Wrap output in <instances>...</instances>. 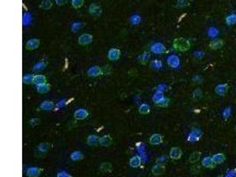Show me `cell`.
Returning <instances> with one entry per match:
<instances>
[{"label":"cell","mask_w":236,"mask_h":177,"mask_svg":"<svg viewBox=\"0 0 236 177\" xmlns=\"http://www.w3.org/2000/svg\"><path fill=\"white\" fill-rule=\"evenodd\" d=\"M173 47L175 50L180 51V52H186L189 50L190 43L188 39H185L183 37L176 38L173 41Z\"/></svg>","instance_id":"6da1fadb"},{"label":"cell","mask_w":236,"mask_h":177,"mask_svg":"<svg viewBox=\"0 0 236 177\" xmlns=\"http://www.w3.org/2000/svg\"><path fill=\"white\" fill-rule=\"evenodd\" d=\"M89 14L94 18H99L102 15V8L96 4H91L88 7Z\"/></svg>","instance_id":"7a4b0ae2"},{"label":"cell","mask_w":236,"mask_h":177,"mask_svg":"<svg viewBox=\"0 0 236 177\" xmlns=\"http://www.w3.org/2000/svg\"><path fill=\"white\" fill-rule=\"evenodd\" d=\"M150 51H151V52L155 53V54L159 55V54H162V53H164V52H166V46L164 45L163 44H161V43H156V44L151 45V47H150Z\"/></svg>","instance_id":"3957f363"},{"label":"cell","mask_w":236,"mask_h":177,"mask_svg":"<svg viewBox=\"0 0 236 177\" xmlns=\"http://www.w3.org/2000/svg\"><path fill=\"white\" fill-rule=\"evenodd\" d=\"M93 41V36L89 34H82L80 35L78 43L80 45H88L89 44H91Z\"/></svg>","instance_id":"277c9868"},{"label":"cell","mask_w":236,"mask_h":177,"mask_svg":"<svg viewBox=\"0 0 236 177\" xmlns=\"http://www.w3.org/2000/svg\"><path fill=\"white\" fill-rule=\"evenodd\" d=\"M167 64L173 68H178L180 65L179 58L176 55H171L167 58Z\"/></svg>","instance_id":"5b68a950"},{"label":"cell","mask_w":236,"mask_h":177,"mask_svg":"<svg viewBox=\"0 0 236 177\" xmlns=\"http://www.w3.org/2000/svg\"><path fill=\"white\" fill-rule=\"evenodd\" d=\"M121 52L119 49H116V48H112L111 49L109 52H108V58L111 61H117L120 59V58Z\"/></svg>","instance_id":"8992f818"},{"label":"cell","mask_w":236,"mask_h":177,"mask_svg":"<svg viewBox=\"0 0 236 177\" xmlns=\"http://www.w3.org/2000/svg\"><path fill=\"white\" fill-rule=\"evenodd\" d=\"M39 45H40V40L36 39V38H32V39H30V40L27 42L26 49L29 50V51H33V50L37 49Z\"/></svg>","instance_id":"52a82bcc"},{"label":"cell","mask_w":236,"mask_h":177,"mask_svg":"<svg viewBox=\"0 0 236 177\" xmlns=\"http://www.w3.org/2000/svg\"><path fill=\"white\" fill-rule=\"evenodd\" d=\"M43 169H41L37 166H31L29 167L27 170V175L29 177H39Z\"/></svg>","instance_id":"ba28073f"},{"label":"cell","mask_w":236,"mask_h":177,"mask_svg":"<svg viewBox=\"0 0 236 177\" xmlns=\"http://www.w3.org/2000/svg\"><path fill=\"white\" fill-rule=\"evenodd\" d=\"M151 172L152 174L156 175V176H158V175H162L165 174L166 172V166L164 165H161V164H156L155 166H153L152 169H151Z\"/></svg>","instance_id":"9c48e42d"},{"label":"cell","mask_w":236,"mask_h":177,"mask_svg":"<svg viewBox=\"0 0 236 177\" xmlns=\"http://www.w3.org/2000/svg\"><path fill=\"white\" fill-rule=\"evenodd\" d=\"M102 69L101 68H99L98 66H94V67H91L88 70V72H87V74L89 76V77H98L99 75H101L102 74Z\"/></svg>","instance_id":"30bf717a"},{"label":"cell","mask_w":236,"mask_h":177,"mask_svg":"<svg viewBox=\"0 0 236 177\" xmlns=\"http://www.w3.org/2000/svg\"><path fill=\"white\" fill-rule=\"evenodd\" d=\"M202 133L200 129H193L191 133L189 134V136H188V140L189 141V142H196V141H198L199 139H200V137H202Z\"/></svg>","instance_id":"8fae6325"},{"label":"cell","mask_w":236,"mask_h":177,"mask_svg":"<svg viewBox=\"0 0 236 177\" xmlns=\"http://www.w3.org/2000/svg\"><path fill=\"white\" fill-rule=\"evenodd\" d=\"M182 156V151L179 147H173L170 151V158L172 160H179Z\"/></svg>","instance_id":"7c38bea8"},{"label":"cell","mask_w":236,"mask_h":177,"mask_svg":"<svg viewBox=\"0 0 236 177\" xmlns=\"http://www.w3.org/2000/svg\"><path fill=\"white\" fill-rule=\"evenodd\" d=\"M74 115H75V118L76 120H85L88 116V112L83 108L78 109L75 111Z\"/></svg>","instance_id":"4fadbf2b"},{"label":"cell","mask_w":236,"mask_h":177,"mask_svg":"<svg viewBox=\"0 0 236 177\" xmlns=\"http://www.w3.org/2000/svg\"><path fill=\"white\" fill-rule=\"evenodd\" d=\"M228 91V85L223 83V84H219L215 88V92L219 96H225Z\"/></svg>","instance_id":"5bb4252c"},{"label":"cell","mask_w":236,"mask_h":177,"mask_svg":"<svg viewBox=\"0 0 236 177\" xmlns=\"http://www.w3.org/2000/svg\"><path fill=\"white\" fill-rule=\"evenodd\" d=\"M99 143L101 146L104 147H108L111 143H112V138L111 137L110 135H105L104 137H102L99 140Z\"/></svg>","instance_id":"9a60e30c"},{"label":"cell","mask_w":236,"mask_h":177,"mask_svg":"<svg viewBox=\"0 0 236 177\" xmlns=\"http://www.w3.org/2000/svg\"><path fill=\"white\" fill-rule=\"evenodd\" d=\"M142 164V158L139 156V155H135L132 157L130 159V161H129V165L131 167H134V168H136V167H139Z\"/></svg>","instance_id":"2e32d148"},{"label":"cell","mask_w":236,"mask_h":177,"mask_svg":"<svg viewBox=\"0 0 236 177\" xmlns=\"http://www.w3.org/2000/svg\"><path fill=\"white\" fill-rule=\"evenodd\" d=\"M202 166L206 167V168H213V167H215V163L213 161L212 157H210V156L205 157L203 160H202Z\"/></svg>","instance_id":"e0dca14e"},{"label":"cell","mask_w":236,"mask_h":177,"mask_svg":"<svg viewBox=\"0 0 236 177\" xmlns=\"http://www.w3.org/2000/svg\"><path fill=\"white\" fill-rule=\"evenodd\" d=\"M150 143L152 145H157L163 143V137L159 134H154L150 137Z\"/></svg>","instance_id":"ac0fdd59"},{"label":"cell","mask_w":236,"mask_h":177,"mask_svg":"<svg viewBox=\"0 0 236 177\" xmlns=\"http://www.w3.org/2000/svg\"><path fill=\"white\" fill-rule=\"evenodd\" d=\"M224 45V42L221 39H214L210 43V48L212 50H218L222 48Z\"/></svg>","instance_id":"d6986e66"},{"label":"cell","mask_w":236,"mask_h":177,"mask_svg":"<svg viewBox=\"0 0 236 177\" xmlns=\"http://www.w3.org/2000/svg\"><path fill=\"white\" fill-rule=\"evenodd\" d=\"M99 140H100V138L97 135H89L87 139V143L89 146H96L97 144L99 143Z\"/></svg>","instance_id":"ffe728a7"},{"label":"cell","mask_w":236,"mask_h":177,"mask_svg":"<svg viewBox=\"0 0 236 177\" xmlns=\"http://www.w3.org/2000/svg\"><path fill=\"white\" fill-rule=\"evenodd\" d=\"M212 159L215 164H222L225 161V156L224 153L219 152V153L213 155Z\"/></svg>","instance_id":"44dd1931"},{"label":"cell","mask_w":236,"mask_h":177,"mask_svg":"<svg viewBox=\"0 0 236 177\" xmlns=\"http://www.w3.org/2000/svg\"><path fill=\"white\" fill-rule=\"evenodd\" d=\"M54 107H55V105L52 101H43L40 105V108L43 111H51Z\"/></svg>","instance_id":"7402d4cb"},{"label":"cell","mask_w":236,"mask_h":177,"mask_svg":"<svg viewBox=\"0 0 236 177\" xmlns=\"http://www.w3.org/2000/svg\"><path fill=\"white\" fill-rule=\"evenodd\" d=\"M70 158H71V160H74V161H80V160L84 159V155L80 151H75L71 153Z\"/></svg>","instance_id":"603a6c76"},{"label":"cell","mask_w":236,"mask_h":177,"mask_svg":"<svg viewBox=\"0 0 236 177\" xmlns=\"http://www.w3.org/2000/svg\"><path fill=\"white\" fill-rule=\"evenodd\" d=\"M34 83L36 84V85L46 83V77H45V75H43V74H36V75H35Z\"/></svg>","instance_id":"cb8c5ba5"},{"label":"cell","mask_w":236,"mask_h":177,"mask_svg":"<svg viewBox=\"0 0 236 177\" xmlns=\"http://www.w3.org/2000/svg\"><path fill=\"white\" fill-rule=\"evenodd\" d=\"M50 90H51V86L47 84V83L37 85V91L41 93V94H45L47 92L50 91Z\"/></svg>","instance_id":"d4e9b609"},{"label":"cell","mask_w":236,"mask_h":177,"mask_svg":"<svg viewBox=\"0 0 236 177\" xmlns=\"http://www.w3.org/2000/svg\"><path fill=\"white\" fill-rule=\"evenodd\" d=\"M200 158H201V152L200 151H195L189 156L188 161L190 163H196L197 161H199Z\"/></svg>","instance_id":"484cf974"},{"label":"cell","mask_w":236,"mask_h":177,"mask_svg":"<svg viewBox=\"0 0 236 177\" xmlns=\"http://www.w3.org/2000/svg\"><path fill=\"white\" fill-rule=\"evenodd\" d=\"M225 23L228 26H233L236 23V14L235 13H231L228 16L225 18Z\"/></svg>","instance_id":"4316f807"},{"label":"cell","mask_w":236,"mask_h":177,"mask_svg":"<svg viewBox=\"0 0 236 177\" xmlns=\"http://www.w3.org/2000/svg\"><path fill=\"white\" fill-rule=\"evenodd\" d=\"M52 0H43L40 4L41 9L45 10V11L49 10V9H51V8H52Z\"/></svg>","instance_id":"83f0119b"},{"label":"cell","mask_w":236,"mask_h":177,"mask_svg":"<svg viewBox=\"0 0 236 177\" xmlns=\"http://www.w3.org/2000/svg\"><path fill=\"white\" fill-rule=\"evenodd\" d=\"M34 79H35V75L32 74H26L22 78L24 84H30L32 82H34Z\"/></svg>","instance_id":"f1b7e54d"},{"label":"cell","mask_w":236,"mask_h":177,"mask_svg":"<svg viewBox=\"0 0 236 177\" xmlns=\"http://www.w3.org/2000/svg\"><path fill=\"white\" fill-rule=\"evenodd\" d=\"M150 112V106L148 104H143L139 107V113L141 114H148Z\"/></svg>","instance_id":"f546056e"},{"label":"cell","mask_w":236,"mask_h":177,"mask_svg":"<svg viewBox=\"0 0 236 177\" xmlns=\"http://www.w3.org/2000/svg\"><path fill=\"white\" fill-rule=\"evenodd\" d=\"M38 151H41V152H47L50 149H51V143H47V142H44V143H41L39 145H38Z\"/></svg>","instance_id":"4dcf8cb0"},{"label":"cell","mask_w":236,"mask_h":177,"mask_svg":"<svg viewBox=\"0 0 236 177\" xmlns=\"http://www.w3.org/2000/svg\"><path fill=\"white\" fill-rule=\"evenodd\" d=\"M111 166H112L111 164L109 162H104L100 166V170L103 173H107V172H110L111 170Z\"/></svg>","instance_id":"1f68e13d"},{"label":"cell","mask_w":236,"mask_h":177,"mask_svg":"<svg viewBox=\"0 0 236 177\" xmlns=\"http://www.w3.org/2000/svg\"><path fill=\"white\" fill-rule=\"evenodd\" d=\"M162 62L158 59H156V60H153L150 63V68L153 69V70H159V69L162 68Z\"/></svg>","instance_id":"d6a6232c"},{"label":"cell","mask_w":236,"mask_h":177,"mask_svg":"<svg viewBox=\"0 0 236 177\" xmlns=\"http://www.w3.org/2000/svg\"><path fill=\"white\" fill-rule=\"evenodd\" d=\"M46 66L47 63L44 62V61H41V62L36 63L35 66H34V71H36V72L42 71V70H43V69L46 68Z\"/></svg>","instance_id":"836d02e7"},{"label":"cell","mask_w":236,"mask_h":177,"mask_svg":"<svg viewBox=\"0 0 236 177\" xmlns=\"http://www.w3.org/2000/svg\"><path fill=\"white\" fill-rule=\"evenodd\" d=\"M192 96H193V99L194 100H200L202 97V91L200 89H196V91H194Z\"/></svg>","instance_id":"e575fe53"},{"label":"cell","mask_w":236,"mask_h":177,"mask_svg":"<svg viewBox=\"0 0 236 177\" xmlns=\"http://www.w3.org/2000/svg\"><path fill=\"white\" fill-rule=\"evenodd\" d=\"M164 95H163V92L161 91H157L155 93V95L153 96V97H152V100L155 102L156 104L157 103H158L161 99H163L164 98Z\"/></svg>","instance_id":"d590c367"},{"label":"cell","mask_w":236,"mask_h":177,"mask_svg":"<svg viewBox=\"0 0 236 177\" xmlns=\"http://www.w3.org/2000/svg\"><path fill=\"white\" fill-rule=\"evenodd\" d=\"M72 6L75 9H79L84 5V0H72Z\"/></svg>","instance_id":"8d00e7d4"},{"label":"cell","mask_w":236,"mask_h":177,"mask_svg":"<svg viewBox=\"0 0 236 177\" xmlns=\"http://www.w3.org/2000/svg\"><path fill=\"white\" fill-rule=\"evenodd\" d=\"M130 21H131L133 25H138L142 21V18L140 17L138 14H134L130 18Z\"/></svg>","instance_id":"74e56055"},{"label":"cell","mask_w":236,"mask_h":177,"mask_svg":"<svg viewBox=\"0 0 236 177\" xmlns=\"http://www.w3.org/2000/svg\"><path fill=\"white\" fill-rule=\"evenodd\" d=\"M169 103H170V99L167 98V97H164L158 103H157V105L160 107H166V106H168Z\"/></svg>","instance_id":"f35d334b"},{"label":"cell","mask_w":236,"mask_h":177,"mask_svg":"<svg viewBox=\"0 0 236 177\" xmlns=\"http://www.w3.org/2000/svg\"><path fill=\"white\" fill-rule=\"evenodd\" d=\"M208 35H209V36L210 37H215V36H217L218 35H219V30L217 29H215V28H210L209 30H208Z\"/></svg>","instance_id":"ab89813d"},{"label":"cell","mask_w":236,"mask_h":177,"mask_svg":"<svg viewBox=\"0 0 236 177\" xmlns=\"http://www.w3.org/2000/svg\"><path fill=\"white\" fill-rule=\"evenodd\" d=\"M83 23L81 22H75L73 25H72V27H71V29H72V31L73 32H76L77 30H79V29H81L82 27H83Z\"/></svg>","instance_id":"60d3db41"},{"label":"cell","mask_w":236,"mask_h":177,"mask_svg":"<svg viewBox=\"0 0 236 177\" xmlns=\"http://www.w3.org/2000/svg\"><path fill=\"white\" fill-rule=\"evenodd\" d=\"M188 6H189V2L188 0H178L177 1V5H176L177 7L183 8V7H186Z\"/></svg>","instance_id":"b9f144b4"},{"label":"cell","mask_w":236,"mask_h":177,"mask_svg":"<svg viewBox=\"0 0 236 177\" xmlns=\"http://www.w3.org/2000/svg\"><path fill=\"white\" fill-rule=\"evenodd\" d=\"M166 161H167V157L166 156V155H162V156L158 157V158L157 159V164L164 165Z\"/></svg>","instance_id":"7bdbcfd3"},{"label":"cell","mask_w":236,"mask_h":177,"mask_svg":"<svg viewBox=\"0 0 236 177\" xmlns=\"http://www.w3.org/2000/svg\"><path fill=\"white\" fill-rule=\"evenodd\" d=\"M150 54H149L148 52H144L143 54L142 55V57H141V58H142V60H141V61H142V63L145 64V63L147 62V61L150 59Z\"/></svg>","instance_id":"ee69618b"},{"label":"cell","mask_w":236,"mask_h":177,"mask_svg":"<svg viewBox=\"0 0 236 177\" xmlns=\"http://www.w3.org/2000/svg\"><path fill=\"white\" fill-rule=\"evenodd\" d=\"M41 122L40 119H38V118H34V119H32V120H30L29 121V124L32 126V127H34V126L36 125H39Z\"/></svg>","instance_id":"f6af8a7d"},{"label":"cell","mask_w":236,"mask_h":177,"mask_svg":"<svg viewBox=\"0 0 236 177\" xmlns=\"http://www.w3.org/2000/svg\"><path fill=\"white\" fill-rule=\"evenodd\" d=\"M57 177H72V175L66 171H59L57 175Z\"/></svg>","instance_id":"bcb514c9"},{"label":"cell","mask_w":236,"mask_h":177,"mask_svg":"<svg viewBox=\"0 0 236 177\" xmlns=\"http://www.w3.org/2000/svg\"><path fill=\"white\" fill-rule=\"evenodd\" d=\"M231 114V108L230 107H227V108L225 109V111L223 112V116H224L225 118H227V117H229Z\"/></svg>","instance_id":"7dc6e473"},{"label":"cell","mask_w":236,"mask_h":177,"mask_svg":"<svg viewBox=\"0 0 236 177\" xmlns=\"http://www.w3.org/2000/svg\"><path fill=\"white\" fill-rule=\"evenodd\" d=\"M55 2H56L57 6H64V5H66V4L68 2V0H55Z\"/></svg>","instance_id":"c3c4849f"},{"label":"cell","mask_w":236,"mask_h":177,"mask_svg":"<svg viewBox=\"0 0 236 177\" xmlns=\"http://www.w3.org/2000/svg\"><path fill=\"white\" fill-rule=\"evenodd\" d=\"M234 177H236V175H235V176H234Z\"/></svg>","instance_id":"681fc988"}]
</instances>
